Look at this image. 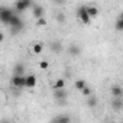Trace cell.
<instances>
[{
  "label": "cell",
  "instance_id": "6da1fadb",
  "mask_svg": "<svg viewBox=\"0 0 123 123\" xmlns=\"http://www.w3.org/2000/svg\"><path fill=\"white\" fill-rule=\"evenodd\" d=\"M77 18L81 20V23H84V25H88L90 22H91V18H90V15H88V12H87V6H80L78 7V10H77Z\"/></svg>",
  "mask_w": 123,
  "mask_h": 123
},
{
  "label": "cell",
  "instance_id": "7a4b0ae2",
  "mask_svg": "<svg viewBox=\"0 0 123 123\" xmlns=\"http://www.w3.org/2000/svg\"><path fill=\"white\" fill-rule=\"evenodd\" d=\"M9 26H10V29H12L13 32H19V31H22V28H23V22H22V19H20L18 15L13 13V16H12V19H10V22H9Z\"/></svg>",
  "mask_w": 123,
  "mask_h": 123
},
{
  "label": "cell",
  "instance_id": "3957f363",
  "mask_svg": "<svg viewBox=\"0 0 123 123\" xmlns=\"http://www.w3.org/2000/svg\"><path fill=\"white\" fill-rule=\"evenodd\" d=\"M12 86L15 88H23V87H26V75L15 74L12 77Z\"/></svg>",
  "mask_w": 123,
  "mask_h": 123
},
{
  "label": "cell",
  "instance_id": "277c9868",
  "mask_svg": "<svg viewBox=\"0 0 123 123\" xmlns=\"http://www.w3.org/2000/svg\"><path fill=\"white\" fill-rule=\"evenodd\" d=\"M31 6H32V0H18L15 3V10L18 13H22V12L28 10Z\"/></svg>",
  "mask_w": 123,
  "mask_h": 123
},
{
  "label": "cell",
  "instance_id": "5b68a950",
  "mask_svg": "<svg viewBox=\"0 0 123 123\" xmlns=\"http://www.w3.org/2000/svg\"><path fill=\"white\" fill-rule=\"evenodd\" d=\"M12 16H13V10H12V9H6V7H3L2 10H0V20H2L5 25H9Z\"/></svg>",
  "mask_w": 123,
  "mask_h": 123
},
{
  "label": "cell",
  "instance_id": "8992f818",
  "mask_svg": "<svg viewBox=\"0 0 123 123\" xmlns=\"http://www.w3.org/2000/svg\"><path fill=\"white\" fill-rule=\"evenodd\" d=\"M111 107L114 110H122L123 109V100H122V97H114L111 100Z\"/></svg>",
  "mask_w": 123,
  "mask_h": 123
},
{
  "label": "cell",
  "instance_id": "52a82bcc",
  "mask_svg": "<svg viewBox=\"0 0 123 123\" xmlns=\"http://www.w3.org/2000/svg\"><path fill=\"white\" fill-rule=\"evenodd\" d=\"M55 98H58V100H65L67 98V91H65V88H55Z\"/></svg>",
  "mask_w": 123,
  "mask_h": 123
},
{
  "label": "cell",
  "instance_id": "ba28073f",
  "mask_svg": "<svg viewBox=\"0 0 123 123\" xmlns=\"http://www.w3.org/2000/svg\"><path fill=\"white\" fill-rule=\"evenodd\" d=\"M32 13H33V16H35V19H39V18L43 16V7L39 6V5H35L33 9H32Z\"/></svg>",
  "mask_w": 123,
  "mask_h": 123
},
{
  "label": "cell",
  "instance_id": "9c48e42d",
  "mask_svg": "<svg viewBox=\"0 0 123 123\" xmlns=\"http://www.w3.org/2000/svg\"><path fill=\"white\" fill-rule=\"evenodd\" d=\"M36 86V77L33 74L26 75V88H33Z\"/></svg>",
  "mask_w": 123,
  "mask_h": 123
},
{
  "label": "cell",
  "instance_id": "30bf717a",
  "mask_svg": "<svg viewBox=\"0 0 123 123\" xmlns=\"http://www.w3.org/2000/svg\"><path fill=\"white\" fill-rule=\"evenodd\" d=\"M110 91H111V96L113 97H122L123 96V88L120 86H113L110 88Z\"/></svg>",
  "mask_w": 123,
  "mask_h": 123
},
{
  "label": "cell",
  "instance_id": "8fae6325",
  "mask_svg": "<svg viewBox=\"0 0 123 123\" xmlns=\"http://www.w3.org/2000/svg\"><path fill=\"white\" fill-rule=\"evenodd\" d=\"M87 12H88V15H90L91 19L97 18V15H98V9L96 6H87Z\"/></svg>",
  "mask_w": 123,
  "mask_h": 123
},
{
  "label": "cell",
  "instance_id": "7c38bea8",
  "mask_svg": "<svg viewBox=\"0 0 123 123\" xmlns=\"http://www.w3.org/2000/svg\"><path fill=\"white\" fill-rule=\"evenodd\" d=\"M68 52H70L73 56H77V55L81 54V49H80V46H77V45H71L70 49H68Z\"/></svg>",
  "mask_w": 123,
  "mask_h": 123
},
{
  "label": "cell",
  "instance_id": "4fadbf2b",
  "mask_svg": "<svg viewBox=\"0 0 123 123\" xmlns=\"http://www.w3.org/2000/svg\"><path fill=\"white\" fill-rule=\"evenodd\" d=\"M32 51H33V54L35 55H39V54H42V51H43V46L41 45V43H33V46H32Z\"/></svg>",
  "mask_w": 123,
  "mask_h": 123
},
{
  "label": "cell",
  "instance_id": "5bb4252c",
  "mask_svg": "<svg viewBox=\"0 0 123 123\" xmlns=\"http://www.w3.org/2000/svg\"><path fill=\"white\" fill-rule=\"evenodd\" d=\"M13 73H15V74H19V75H25V67H23L22 64H16Z\"/></svg>",
  "mask_w": 123,
  "mask_h": 123
},
{
  "label": "cell",
  "instance_id": "9a60e30c",
  "mask_svg": "<svg viewBox=\"0 0 123 123\" xmlns=\"http://www.w3.org/2000/svg\"><path fill=\"white\" fill-rule=\"evenodd\" d=\"M86 86H87V84H86L84 80H77V81L74 83V87H75V90H78V91H81Z\"/></svg>",
  "mask_w": 123,
  "mask_h": 123
},
{
  "label": "cell",
  "instance_id": "2e32d148",
  "mask_svg": "<svg viewBox=\"0 0 123 123\" xmlns=\"http://www.w3.org/2000/svg\"><path fill=\"white\" fill-rule=\"evenodd\" d=\"M87 106H88V107H96V106H97V98L93 97V96H90L88 100H87Z\"/></svg>",
  "mask_w": 123,
  "mask_h": 123
},
{
  "label": "cell",
  "instance_id": "e0dca14e",
  "mask_svg": "<svg viewBox=\"0 0 123 123\" xmlns=\"http://www.w3.org/2000/svg\"><path fill=\"white\" fill-rule=\"evenodd\" d=\"M55 88H65V81L62 80V78H58L56 81H55V86H54Z\"/></svg>",
  "mask_w": 123,
  "mask_h": 123
},
{
  "label": "cell",
  "instance_id": "ac0fdd59",
  "mask_svg": "<svg viewBox=\"0 0 123 123\" xmlns=\"http://www.w3.org/2000/svg\"><path fill=\"white\" fill-rule=\"evenodd\" d=\"M81 94H83V96H86V97H90V96L93 94V90H91L88 86H86V87L81 90Z\"/></svg>",
  "mask_w": 123,
  "mask_h": 123
},
{
  "label": "cell",
  "instance_id": "d6986e66",
  "mask_svg": "<svg viewBox=\"0 0 123 123\" xmlns=\"http://www.w3.org/2000/svg\"><path fill=\"white\" fill-rule=\"evenodd\" d=\"M114 28H116V31H123V20L120 19V18H117L116 19V23H114Z\"/></svg>",
  "mask_w": 123,
  "mask_h": 123
},
{
  "label": "cell",
  "instance_id": "ffe728a7",
  "mask_svg": "<svg viewBox=\"0 0 123 123\" xmlns=\"http://www.w3.org/2000/svg\"><path fill=\"white\" fill-rule=\"evenodd\" d=\"M55 122H58V123H64V122H70V117H68V116H59V117H56V119H55Z\"/></svg>",
  "mask_w": 123,
  "mask_h": 123
},
{
  "label": "cell",
  "instance_id": "44dd1931",
  "mask_svg": "<svg viewBox=\"0 0 123 123\" xmlns=\"http://www.w3.org/2000/svg\"><path fill=\"white\" fill-rule=\"evenodd\" d=\"M36 25L38 26H46V19L42 16V18H39V19H36Z\"/></svg>",
  "mask_w": 123,
  "mask_h": 123
},
{
  "label": "cell",
  "instance_id": "7402d4cb",
  "mask_svg": "<svg viewBox=\"0 0 123 123\" xmlns=\"http://www.w3.org/2000/svg\"><path fill=\"white\" fill-rule=\"evenodd\" d=\"M48 67H49L48 61H41V62H39V68L41 70H48Z\"/></svg>",
  "mask_w": 123,
  "mask_h": 123
},
{
  "label": "cell",
  "instance_id": "603a6c76",
  "mask_svg": "<svg viewBox=\"0 0 123 123\" xmlns=\"http://www.w3.org/2000/svg\"><path fill=\"white\" fill-rule=\"evenodd\" d=\"M56 20H58V22H61V23H62V22L65 20V16H64L62 13H58V15H56Z\"/></svg>",
  "mask_w": 123,
  "mask_h": 123
},
{
  "label": "cell",
  "instance_id": "cb8c5ba5",
  "mask_svg": "<svg viewBox=\"0 0 123 123\" xmlns=\"http://www.w3.org/2000/svg\"><path fill=\"white\" fill-rule=\"evenodd\" d=\"M52 48H54L55 51H59V49H61V46H59V43H58V45H56V43H52Z\"/></svg>",
  "mask_w": 123,
  "mask_h": 123
},
{
  "label": "cell",
  "instance_id": "d4e9b609",
  "mask_svg": "<svg viewBox=\"0 0 123 123\" xmlns=\"http://www.w3.org/2000/svg\"><path fill=\"white\" fill-rule=\"evenodd\" d=\"M55 3H58V5H64V0H54Z\"/></svg>",
  "mask_w": 123,
  "mask_h": 123
},
{
  "label": "cell",
  "instance_id": "484cf974",
  "mask_svg": "<svg viewBox=\"0 0 123 123\" xmlns=\"http://www.w3.org/2000/svg\"><path fill=\"white\" fill-rule=\"evenodd\" d=\"M119 18H120V19H122V20H123V12H122V13H120V16H119Z\"/></svg>",
  "mask_w": 123,
  "mask_h": 123
}]
</instances>
